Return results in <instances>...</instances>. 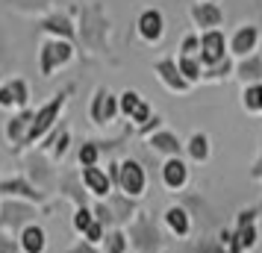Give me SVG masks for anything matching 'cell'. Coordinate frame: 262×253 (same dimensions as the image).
I'll list each match as a JSON object with an SVG mask.
<instances>
[{"label": "cell", "mask_w": 262, "mask_h": 253, "mask_svg": "<svg viewBox=\"0 0 262 253\" xmlns=\"http://www.w3.org/2000/svg\"><path fill=\"white\" fill-rule=\"evenodd\" d=\"M124 229H127L130 247H136V253H162V247H165L162 233H159V227L154 224V218L147 212H139Z\"/></svg>", "instance_id": "6da1fadb"}, {"label": "cell", "mask_w": 262, "mask_h": 253, "mask_svg": "<svg viewBox=\"0 0 262 253\" xmlns=\"http://www.w3.org/2000/svg\"><path fill=\"white\" fill-rule=\"evenodd\" d=\"M36 206L27 203V200H12V197H3L0 200V229L9 233V236H18L27 224L36 221Z\"/></svg>", "instance_id": "7a4b0ae2"}, {"label": "cell", "mask_w": 262, "mask_h": 253, "mask_svg": "<svg viewBox=\"0 0 262 253\" xmlns=\"http://www.w3.org/2000/svg\"><path fill=\"white\" fill-rule=\"evenodd\" d=\"M118 192L130 200H139V197L147 194V171L139 159L118 162Z\"/></svg>", "instance_id": "3957f363"}, {"label": "cell", "mask_w": 262, "mask_h": 253, "mask_svg": "<svg viewBox=\"0 0 262 253\" xmlns=\"http://www.w3.org/2000/svg\"><path fill=\"white\" fill-rule=\"evenodd\" d=\"M3 197L27 200L33 206H48V194H41L27 177H6V180H0V200Z\"/></svg>", "instance_id": "277c9868"}, {"label": "cell", "mask_w": 262, "mask_h": 253, "mask_svg": "<svg viewBox=\"0 0 262 253\" xmlns=\"http://www.w3.org/2000/svg\"><path fill=\"white\" fill-rule=\"evenodd\" d=\"M62 106H65V95H56L48 106L41 109V112H36V115H33L30 133H27V145H30V142H36V139H41V135L48 133L50 127H53V121H56V115L62 112Z\"/></svg>", "instance_id": "5b68a950"}, {"label": "cell", "mask_w": 262, "mask_h": 253, "mask_svg": "<svg viewBox=\"0 0 262 253\" xmlns=\"http://www.w3.org/2000/svg\"><path fill=\"white\" fill-rule=\"evenodd\" d=\"M159 177H162V186L168 192H183L186 182H189V165L180 156H168L162 171H159Z\"/></svg>", "instance_id": "8992f818"}, {"label": "cell", "mask_w": 262, "mask_h": 253, "mask_svg": "<svg viewBox=\"0 0 262 253\" xmlns=\"http://www.w3.org/2000/svg\"><path fill=\"white\" fill-rule=\"evenodd\" d=\"M162 224H165V229L174 236V239H189L191 229H194V224H191V215L183 209L180 203L168 206L165 212H162Z\"/></svg>", "instance_id": "52a82bcc"}, {"label": "cell", "mask_w": 262, "mask_h": 253, "mask_svg": "<svg viewBox=\"0 0 262 253\" xmlns=\"http://www.w3.org/2000/svg\"><path fill=\"white\" fill-rule=\"evenodd\" d=\"M18 247H21V253H48V229L41 227L38 221H33V224H27L18 236Z\"/></svg>", "instance_id": "ba28073f"}, {"label": "cell", "mask_w": 262, "mask_h": 253, "mask_svg": "<svg viewBox=\"0 0 262 253\" xmlns=\"http://www.w3.org/2000/svg\"><path fill=\"white\" fill-rule=\"evenodd\" d=\"M103 203H106V209H109V215H112V224H115V227H127L133 218L139 215V212H136V200L124 197L121 192L118 194H109Z\"/></svg>", "instance_id": "9c48e42d"}, {"label": "cell", "mask_w": 262, "mask_h": 253, "mask_svg": "<svg viewBox=\"0 0 262 253\" xmlns=\"http://www.w3.org/2000/svg\"><path fill=\"white\" fill-rule=\"evenodd\" d=\"M80 182H83V189L89 194H95L97 200H106L109 194H112V182H109L106 171L103 168H83V174H80Z\"/></svg>", "instance_id": "30bf717a"}, {"label": "cell", "mask_w": 262, "mask_h": 253, "mask_svg": "<svg viewBox=\"0 0 262 253\" xmlns=\"http://www.w3.org/2000/svg\"><path fill=\"white\" fill-rule=\"evenodd\" d=\"M118 109H121V115L133 118L139 127L150 121V106H147V103H144L136 91H124V95H121V100H118Z\"/></svg>", "instance_id": "8fae6325"}, {"label": "cell", "mask_w": 262, "mask_h": 253, "mask_svg": "<svg viewBox=\"0 0 262 253\" xmlns=\"http://www.w3.org/2000/svg\"><path fill=\"white\" fill-rule=\"evenodd\" d=\"M115 112H118V97L100 91V95L95 97V103H92V121H95V124H106V121L115 118Z\"/></svg>", "instance_id": "7c38bea8"}, {"label": "cell", "mask_w": 262, "mask_h": 253, "mask_svg": "<svg viewBox=\"0 0 262 253\" xmlns=\"http://www.w3.org/2000/svg\"><path fill=\"white\" fill-rule=\"evenodd\" d=\"M201 48H203V53H201V59L206 62V65H218L221 62V56H224V36L221 33H206L203 36V41H201Z\"/></svg>", "instance_id": "4fadbf2b"}, {"label": "cell", "mask_w": 262, "mask_h": 253, "mask_svg": "<svg viewBox=\"0 0 262 253\" xmlns=\"http://www.w3.org/2000/svg\"><path fill=\"white\" fill-rule=\"evenodd\" d=\"M100 253H130V236L124 227L106 229V236L100 241Z\"/></svg>", "instance_id": "5bb4252c"}, {"label": "cell", "mask_w": 262, "mask_h": 253, "mask_svg": "<svg viewBox=\"0 0 262 253\" xmlns=\"http://www.w3.org/2000/svg\"><path fill=\"white\" fill-rule=\"evenodd\" d=\"M68 59H71V48L68 44H48L45 53H41V74L50 77V71L56 65H62V62H68Z\"/></svg>", "instance_id": "9a60e30c"}, {"label": "cell", "mask_w": 262, "mask_h": 253, "mask_svg": "<svg viewBox=\"0 0 262 253\" xmlns=\"http://www.w3.org/2000/svg\"><path fill=\"white\" fill-rule=\"evenodd\" d=\"M156 74H159V80L168 85V88H174V91H183L186 88V80H183V74H180V68L174 65L171 59H162L159 65H156Z\"/></svg>", "instance_id": "2e32d148"}, {"label": "cell", "mask_w": 262, "mask_h": 253, "mask_svg": "<svg viewBox=\"0 0 262 253\" xmlns=\"http://www.w3.org/2000/svg\"><path fill=\"white\" fill-rule=\"evenodd\" d=\"M150 147L159 150V153H165V156H180V150H183L180 139L174 133H168V130H159V133L150 135Z\"/></svg>", "instance_id": "e0dca14e"}, {"label": "cell", "mask_w": 262, "mask_h": 253, "mask_svg": "<svg viewBox=\"0 0 262 253\" xmlns=\"http://www.w3.org/2000/svg\"><path fill=\"white\" fill-rule=\"evenodd\" d=\"M30 124H33V112H21V115H15L9 121V127H6V133L12 139L15 145H27V133H30Z\"/></svg>", "instance_id": "ac0fdd59"}, {"label": "cell", "mask_w": 262, "mask_h": 253, "mask_svg": "<svg viewBox=\"0 0 262 253\" xmlns=\"http://www.w3.org/2000/svg\"><path fill=\"white\" fill-rule=\"evenodd\" d=\"M186 150H189L191 162H206V159H209V139H206L203 133H194L189 139Z\"/></svg>", "instance_id": "d6986e66"}, {"label": "cell", "mask_w": 262, "mask_h": 253, "mask_svg": "<svg viewBox=\"0 0 262 253\" xmlns=\"http://www.w3.org/2000/svg\"><path fill=\"white\" fill-rule=\"evenodd\" d=\"M62 194H65L68 200H74L77 206H89L85 203V194H83V182L77 180L74 174H68V177L62 180Z\"/></svg>", "instance_id": "ffe728a7"}, {"label": "cell", "mask_w": 262, "mask_h": 253, "mask_svg": "<svg viewBox=\"0 0 262 253\" xmlns=\"http://www.w3.org/2000/svg\"><path fill=\"white\" fill-rule=\"evenodd\" d=\"M233 233H236V241L242 244L245 253L253 250L259 244V229H256V224H250V227H233Z\"/></svg>", "instance_id": "44dd1931"}, {"label": "cell", "mask_w": 262, "mask_h": 253, "mask_svg": "<svg viewBox=\"0 0 262 253\" xmlns=\"http://www.w3.org/2000/svg\"><path fill=\"white\" fill-rule=\"evenodd\" d=\"M253 44H256V30L253 27H245L242 33H236V38H233V53H250L253 50Z\"/></svg>", "instance_id": "7402d4cb"}, {"label": "cell", "mask_w": 262, "mask_h": 253, "mask_svg": "<svg viewBox=\"0 0 262 253\" xmlns=\"http://www.w3.org/2000/svg\"><path fill=\"white\" fill-rule=\"evenodd\" d=\"M92 221H95V215H92V206H77V209H74V218H71V229L77 233V236H83Z\"/></svg>", "instance_id": "603a6c76"}, {"label": "cell", "mask_w": 262, "mask_h": 253, "mask_svg": "<svg viewBox=\"0 0 262 253\" xmlns=\"http://www.w3.org/2000/svg\"><path fill=\"white\" fill-rule=\"evenodd\" d=\"M97 159H100V145H97V142H85V145L80 147V153H77V162H80L83 168H95Z\"/></svg>", "instance_id": "cb8c5ba5"}, {"label": "cell", "mask_w": 262, "mask_h": 253, "mask_svg": "<svg viewBox=\"0 0 262 253\" xmlns=\"http://www.w3.org/2000/svg\"><path fill=\"white\" fill-rule=\"evenodd\" d=\"M142 36L144 38H159V33H162V18L156 12H144L142 15Z\"/></svg>", "instance_id": "d4e9b609"}, {"label": "cell", "mask_w": 262, "mask_h": 253, "mask_svg": "<svg viewBox=\"0 0 262 253\" xmlns=\"http://www.w3.org/2000/svg\"><path fill=\"white\" fill-rule=\"evenodd\" d=\"M191 253H227V250L218 244V239H215V236H209V233H206L203 239H198V244L191 247Z\"/></svg>", "instance_id": "484cf974"}, {"label": "cell", "mask_w": 262, "mask_h": 253, "mask_svg": "<svg viewBox=\"0 0 262 253\" xmlns=\"http://www.w3.org/2000/svg\"><path fill=\"white\" fill-rule=\"evenodd\" d=\"M177 68H180V74H183V80H186V83H194V80L201 77V68H198V62L191 59V56H183Z\"/></svg>", "instance_id": "4316f807"}, {"label": "cell", "mask_w": 262, "mask_h": 253, "mask_svg": "<svg viewBox=\"0 0 262 253\" xmlns=\"http://www.w3.org/2000/svg\"><path fill=\"white\" fill-rule=\"evenodd\" d=\"M245 106L250 112H262V83L250 85L248 91H245Z\"/></svg>", "instance_id": "83f0119b"}, {"label": "cell", "mask_w": 262, "mask_h": 253, "mask_svg": "<svg viewBox=\"0 0 262 253\" xmlns=\"http://www.w3.org/2000/svg\"><path fill=\"white\" fill-rule=\"evenodd\" d=\"M103 236H106V227H103V224H100V221H92V224H89V229H85L83 233V239L89 241V244H95V247H100V241H103Z\"/></svg>", "instance_id": "f1b7e54d"}, {"label": "cell", "mask_w": 262, "mask_h": 253, "mask_svg": "<svg viewBox=\"0 0 262 253\" xmlns=\"http://www.w3.org/2000/svg\"><path fill=\"white\" fill-rule=\"evenodd\" d=\"M262 212V203H256V206H250V209H242L236 215V224L233 227H250V224H256V215Z\"/></svg>", "instance_id": "f546056e"}, {"label": "cell", "mask_w": 262, "mask_h": 253, "mask_svg": "<svg viewBox=\"0 0 262 253\" xmlns=\"http://www.w3.org/2000/svg\"><path fill=\"white\" fill-rule=\"evenodd\" d=\"M6 88H9V95H12V103L24 106V103H27V95H30V88H27L24 80H15V83H9Z\"/></svg>", "instance_id": "4dcf8cb0"}, {"label": "cell", "mask_w": 262, "mask_h": 253, "mask_svg": "<svg viewBox=\"0 0 262 253\" xmlns=\"http://www.w3.org/2000/svg\"><path fill=\"white\" fill-rule=\"evenodd\" d=\"M0 253H21L18 239H15V236H9V233H3V229H0Z\"/></svg>", "instance_id": "1f68e13d"}, {"label": "cell", "mask_w": 262, "mask_h": 253, "mask_svg": "<svg viewBox=\"0 0 262 253\" xmlns=\"http://www.w3.org/2000/svg\"><path fill=\"white\" fill-rule=\"evenodd\" d=\"M65 253H100V250H97L95 244H89L85 239H80V241H74V244H71Z\"/></svg>", "instance_id": "d6a6232c"}, {"label": "cell", "mask_w": 262, "mask_h": 253, "mask_svg": "<svg viewBox=\"0 0 262 253\" xmlns=\"http://www.w3.org/2000/svg\"><path fill=\"white\" fill-rule=\"evenodd\" d=\"M68 145H71V139H68V135H62L59 142H56V147H53V159H62V156H65Z\"/></svg>", "instance_id": "836d02e7"}, {"label": "cell", "mask_w": 262, "mask_h": 253, "mask_svg": "<svg viewBox=\"0 0 262 253\" xmlns=\"http://www.w3.org/2000/svg\"><path fill=\"white\" fill-rule=\"evenodd\" d=\"M198 48H201V41H198L194 36H189L186 41H183V56H191V53H194Z\"/></svg>", "instance_id": "e575fe53"}, {"label": "cell", "mask_w": 262, "mask_h": 253, "mask_svg": "<svg viewBox=\"0 0 262 253\" xmlns=\"http://www.w3.org/2000/svg\"><path fill=\"white\" fill-rule=\"evenodd\" d=\"M0 106H12V95H9V88H6V85L0 88Z\"/></svg>", "instance_id": "d590c367"}]
</instances>
